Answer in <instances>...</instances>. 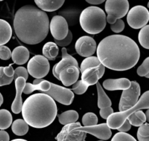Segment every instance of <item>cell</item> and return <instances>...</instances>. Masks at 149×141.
<instances>
[{
	"mask_svg": "<svg viewBox=\"0 0 149 141\" xmlns=\"http://www.w3.org/2000/svg\"><path fill=\"white\" fill-rule=\"evenodd\" d=\"M97 57L105 67L116 71H125L136 65L140 49L136 42L125 35H110L99 43Z\"/></svg>",
	"mask_w": 149,
	"mask_h": 141,
	"instance_id": "6da1fadb",
	"label": "cell"
},
{
	"mask_svg": "<svg viewBox=\"0 0 149 141\" xmlns=\"http://www.w3.org/2000/svg\"><path fill=\"white\" fill-rule=\"evenodd\" d=\"M49 20L43 10L33 5H25L15 13L13 20L16 36L23 43L36 45L47 36Z\"/></svg>",
	"mask_w": 149,
	"mask_h": 141,
	"instance_id": "7a4b0ae2",
	"label": "cell"
},
{
	"mask_svg": "<svg viewBox=\"0 0 149 141\" xmlns=\"http://www.w3.org/2000/svg\"><path fill=\"white\" fill-rule=\"evenodd\" d=\"M23 120L33 128H45L56 118L58 108L55 100L44 93L29 97L22 105Z\"/></svg>",
	"mask_w": 149,
	"mask_h": 141,
	"instance_id": "3957f363",
	"label": "cell"
},
{
	"mask_svg": "<svg viewBox=\"0 0 149 141\" xmlns=\"http://www.w3.org/2000/svg\"><path fill=\"white\" fill-rule=\"evenodd\" d=\"M79 23L83 30L87 33L90 35L100 33L106 27V13L98 7H88L80 14Z\"/></svg>",
	"mask_w": 149,
	"mask_h": 141,
	"instance_id": "277c9868",
	"label": "cell"
},
{
	"mask_svg": "<svg viewBox=\"0 0 149 141\" xmlns=\"http://www.w3.org/2000/svg\"><path fill=\"white\" fill-rule=\"evenodd\" d=\"M149 108V92L147 91L141 96V99L138 101L133 107L124 111L113 113L107 118L108 127L112 130H117L127 119L128 117L138 110L148 109Z\"/></svg>",
	"mask_w": 149,
	"mask_h": 141,
	"instance_id": "5b68a950",
	"label": "cell"
},
{
	"mask_svg": "<svg viewBox=\"0 0 149 141\" xmlns=\"http://www.w3.org/2000/svg\"><path fill=\"white\" fill-rule=\"evenodd\" d=\"M129 7L128 0H106L105 4L106 12L108 14L106 21L112 24L117 19L125 17L129 11Z\"/></svg>",
	"mask_w": 149,
	"mask_h": 141,
	"instance_id": "8992f818",
	"label": "cell"
},
{
	"mask_svg": "<svg viewBox=\"0 0 149 141\" xmlns=\"http://www.w3.org/2000/svg\"><path fill=\"white\" fill-rule=\"evenodd\" d=\"M141 95V87L138 82L132 81L130 86L122 92L119 104V111H124L133 107L138 102Z\"/></svg>",
	"mask_w": 149,
	"mask_h": 141,
	"instance_id": "52a82bcc",
	"label": "cell"
},
{
	"mask_svg": "<svg viewBox=\"0 0 149 141\" xmlns=\"http://www.w3.org/2000/svg\"><path fill=\"white\" fill-rule=\"evenodd\" d=\"M28 73L36 79L42 78L49 71V63L44 56L36 55L32 57L28 63Z\"/></svg>",
	"mask_w": 149,
	"mask_h": 141,
	"instance_id": "ba28073f",
	"label": "cell"
},
{
	"mask_svg": "<svg viewBox=\"0 0 149 141\" xmlns=\"http://www.w3.org/2000/svg\"><path fill=\"white\" fill-rule=\"evenodd\" d=\"M127 23L130 27L138 29L147 25L149 20L148 10L141 5L135 6L128 11Z\"/></svg>",
	"mask_w": 149,
	"mask_h": 141,
	"instance_id": "9c48e42d",
	"label": "cell"
},
{
	"mask_svg": "<svg viewBox=\"0 0 149 141\" xmlns=\"http://www.w3.org/2000/svg\"><path fill=\"white\" fill-rule=\"evenodd\" d=\"M81 127L79 122H74L66 124L58 133L55 139L57 141H83L85 140L87 133L77 130V128Z\"/></svg>",
	"mask_w": 149,
	"mask_h": 141,
	"instance_id": "30bf717a",
	"label": "cell"
},
{
	"mask_svg": "<svg viewBox=\"0 0 149 141\" xmlns=\"http://www.w3.org/2000/svg\"><path fill=\"white\" fill-rule=\"evenodd\" d=\"M49 28L54 39L61 40L68 35V25L66 20L61 16H55L52 18Z\"/></svg>",
	"mask_w": 149,
	"mask_h": 141,
	"instance_id": "8fae6325",
	"label": "cell"
},
{
	"mask_svg": "<svg viewBox=\"0 0 149 141\" xmlns=\"http://www.w3.org/2000/svg\"><path fill=\"white\" fill-rule=\"evenodd\" d=\"M97 48L96 42L93 37L83 36L79 38L75 44V49L81 56L89 57L95 54Z\"/></svg>",
	"mask_w": 149,
	"mask_h": 141,
	"instance_id": "7c38bea8",
	"label": "cell"
},
{
	"mask_svg": "<svg viewBox=\"0 0 149 141\" xmlns=\"http://www.w3.org/2000/svg\"><path fill=\"white\" fill-rule=\"evenodd\" d=\"M77 130L84 132L85 133H89L97 138L102 140H107L111 137V130L108 127L106 123H103L100 124H96L89 127H79L77 128Z\"/></svg>",
	"mask_w": 149,
	"mask_h": 141,
	"instance_id": "4fadbf2b",
	"label": "cell"
},
{
	"mask_svg": "<svg viewBox=\"0 0 149 141\" xmlns=\"http://www.w3.org/2000/svg\"><path fill=\"white\" fill-rule=\"evenodd\" d=\"M104 73L105 67L102 64L97 67H90L81 73V80L88 86H93L103 77Z\"/></svg>",
	"mask_w": 149,
	"mask_h": 141,
	"instance_id": "5bb4252c",
	"label": "cell"
},
{
	"mask_svg": "<svg viewBox=\"0 0 149 141\" xmlns=\"http://www.w3.org/2000/svg\"><path fill=\"white\" fill-rule=\"evenodd\" d=\"M80 70L79 67L75 66H68L61 70L59 74V80L65 86H69L74 84L79 78Z\"/></svg>",
	"mask_w": 149,
	"mask_h": 141,
	"instance_id": "9a60e30c",
	"label": "cell"
},
{
	"mask_svg": "<svg viewBox=\"0 0 149 141\" xmlns=\"http://www.w3.org/2000/svg\"><path fill=\"white\" fill-rule=\"evenodd\" d=\"M26 80L22 77H19L15 80V85L16 89V95L14 101L12 104L11 109L12 111L15 114H18L21 112L22 105H23V100H22V93L23 89L26 85Z\"/></svg>",
	"mask_w": 149,
	"mask_h": 141,
	"instance_id": "2e32d148",
	"label": "cell"
},
{
	"mask_svg": "<svg viewBox=\"0 0 149 141\" xmlns=\"http://www.w3.org/2000/svg\"><path fill=\"white\" fill-rule=\"evenodd\" d=\"M62 60H61L59 63L55 64L53 67V69H52L53 75L55 76L58 80H59L60 73H61V70L63 68H65V67L71 65L79 67V64L77 59L68 54L66 48H62Z\"/></svg>",
	"mask_w": 149,
	"mask_h": 141,
	"instance_id": "e0dca14e",
	"label": "cell"
},
{
	"mask_svg": "<svg viewBox=\"0 0 149 141\" xmlns=\"http://www.w3.org/2000/svg\"><path fill=\"white\" fill-rule=\"evenodd\" d=\"M131 81L127 78L107 79L103 82V87L108 91L125 90L130 86Z\"/></svg>",
	"mask_w": 149,
	"mask_h": 141,
	"instance_id": "ac0fdd59",
	"label": "cell"
},
{
	"mask_svg": "<svg viewBox=\"0 0 149 141\" xmlns=\"http://www.w3.org/2000/svg\"><path fill=\"white\" fill-rule=\"evenodd\" d=\"M29 51L26 47L18 46L16 47L11 54V57L15 64L22 65L27 62L29 59Z\"/></svg>",
	"mask_w": 149,
	"mask_h": 141,
	"instance_id": "d6986e66",
	"label": "cell"
},
{
	"mask_svg": "<svg viewBox=\"0 0 149 141\" xmlns=\"http://www.w3.org/2000/svg\"><path fill=\"white\" fill-rule=\"evenodd\" d=\"M34 1L40 10L45 12H53L61 8L65 0H34Z\"/></svg>",
	"mask_w": 149,
	"mask_h": 141,
	"instance_id": "ffe728a7",
	"label": "cell"
},
{
	"mask_svg": "<svg viewBox=\"0 0 149 141\" xmlns=\"http://www.w3.org/2000/svg\"><path fill=\"white\" fill-rule=\"evenodd\" d=\"M11 26L10 23L3 19H0V45L7 43L12 37Z\"/></svg>",
	"mask_w": 149,
	"mask_h": 141,
	"instance_id": "44dd1931",
	"label": "cell"
},
{
	"mask_svg": "<svg viewBox=\"0 0 149 141\" xmlns=\"http://www.w3.org/2000/svg\"><path fill=\"white\" fill-rule=\"evenodd\" d=\"M59 48L53 42H48L43 46L42 54L44 56L49 60H54L58 56Z\"/></svg>",
	"mask_w": 149,
	"mask_h": 141,
	"instance_id": "7402d4cb",
	"label": "cell"
},
{
	"mask_svg": "<svg viewBox=\"0 0 149 141\" xmlns=\"http://www.w3.org/2000/svg\"><path fill=\"white\" fill-rule=\"evenodd\" d=\"M96 86H97V95H98L97 107L100 109V108L111 106V101L110 98L105 93L104 90L103 89V87H102L101 85H100V83L98 81L96 83Z\"/></svg>",
	"mask_w": 149,
	"mask_h": 141,
	"instance_id": "603a6c76",
	"label": "cell"
},
{
	"mask_svg": "<svg viewBox=\"0 0 149 141\" xmlns=\"http://www.w3.org/2000/svg\"><path fill=\"white\" fill-rule=\"evenodd\" d=\"M59 122L63 125L77 122L79 118V114L76 111H67L58 116Z\"/></svg>",
	"mask_w": 149,
	"mask_h": 141,
	"instance_id": "cb8c5ba5",
	"label": "cell"
},
{
	"mask_svg": "<svg viewBox=\"0 0 149 141\" xmlns=\"http://www.w3.org/2000/svg\"><path fill=\"white\" fill-rule=\"evenodd\" d=\"M12 131L17 136L25 135L29 131V124L23 119H17L12 123Z\"/></svg>",
	"mask_w": 149,
	"mask_h": 141,
	"instance_id": "d4e9b609",
	"label": "cell"
},
{
	"mask_svg": "<svg viewBox=\"0 0 149 141\" xmlns=\"http://www.w3.org/2000/svg\"><path fill=\"white\" fill-rule=\"evenodd\" d=\"M127 120L129 121L130 124L134 127H140L147 121L145 114L142 112L141 110H138V111L132 113L128 117Z\"/></svg>",
	"mask_w": 149,
	"mask_h": 141,
	"instance_id": "484cf974",
	"label": "cell"
},
{
	"mask_svg": "<svg viewBox=\"0 0 149 141\" xmlns=\"http://www.w3.org/2000/svg\"><path fill=\"white\" fill-rule=\"evenodd\" d=\"M13 123V116L10 111L5 109L0 110V130L9 128Z\"/></svg>",
	"mask_w": 149,
	"mask_h": 141,
	"instance_id": "4316f807",
	"label": "cell"
},
{
	"mask_svg": "<svg viewBox=\"0 0 149 141\" xmlns=\"http://www.w3.org/2000/svg\"><path fill=\"white\" fill-rule=\"evenodd\" d=\"M101 63L98 60L97 57L92 56H91L86 57V59L83 60V61L81 64V66H80V73H82L84 70H85L87 68H90V67H97Z\"/></svg>",
	"mask_w": 149,
	"mask_h": 141,
	"instance_id": "83f0119b",
	"label": "cell"
},
{
	"mask_svg": "<svg viewBox=\"0 0 149 141\" xmlns=\"http://www.w3.org/2000/svg\"><path fill=\"white\" fill-rule=\"evenodd\" d=\"M148 33H149V26L146 25L145 26L141 28L138 35V39L141 45L146 49H149V42H148Z\"/></svg>",
	"mask_w": 149,
	"mask_h": 141,
	"instance_id": "f1b7e54d",
	"label": "cell"
},
{
	"mask_svg": "<svg viewBox=\"0 0 149 141\" xmlns=\"http://www.w3.org/2000/svg\"><path fill=\"white\" fill-rule=\"evenodd\" d=\"M61 16H63L66 20L68 25L73 26L78 21L79 13L78 12H75L74 10H66V11L61 12Z\"/></svg>",
	"mask_w": 149,
	"mask_h": 141,
	"instance_id": "f546056e",
	"label": "cell"
},
{
	"mask_svg": "<svg viewBox=\"0 0 149 141\" xmlns=\"http://www.w3.org/2000/svg\"><path fill=\"white\" fill-rule=\"evenodd\" d=\"M137 136L139 141H149V124L148 123H144L140 126Z\"/></svg>",
	"mask_w": 149,
	"mask_h": 141,
	"instance_id": "4dcf8cb0",
	"label": "cell"
},
{
	"mask_svg": "<svg viewBox=\"0 0 149 141\" xmlns=\"http://www.w3.org/2000/svg\"><path fill=\"white\" fill-rule=\"evenodd\" d=\"M98 122L97 116L93 113H87L82 117V124L84 127L96 125Z\"/></svg>",
	"mask_w": 149,
	"mask_h": 141,
	"instance_id": "1f68e13d",
	"label": "cell"
},
{
	"mask_svg": "<svg viewBox=\"0 0 149 141\" xmlns=\"http://www.w3.org/2000/svg\"><path fill=\"white\" fill-rule=\"evenodd\" d=\"M89 86L84 83L82 80H77L72 86V92L77 94H83L87 92Z\"/></svg>",
	"mask_w": 149,
	"mask_h": 141,
	"instance_id": "d6a6232c",
	"label": "cell"
},
{
	"mask_svg": "<svg viewBox=\"0 0 149 141\" xmlns=\"http://www.w3.org/2000/svg\"><path fill=\"white\" fill-rule=\"evenodd\" d=\"M137 73L139 76L149 78V58L146 59L141 66L137 70Z\"/></svg>",
	"mask_w": 149,
	"mask_h": 141,
	"instance_id": "836d02e7",
	"label": "cell"
},
{
	"mask_svg": "<svg viewBox=\"0 0 149 141\" xmlns=\"http://www.w3.org/2000/svg\"><path fill=\"white\" fill-rule=\"evenodd\" d=\"M111 141H137L136 139L132 137L131 135L127 134L126 133H119L115 134L112 138Z\"/></svg>",
	"mask_w": 149,
	"mask_h": 141,
	"instance_id": "e575fe53",
	"label": "cell"
},
{
	"mask_svg": "<svg viewBox=\"0 0 149 141\" xmlns=\"http://www.w3.org/2000/svg\"><path fill=\"white\" fill-rule=\"evenodd\" d=\"M72 39H73L72 32H71L70 30H68V35H66V37H65L64 39H61V40H57V39H55V43L57 45H58V46L65 47V46H67V45H68L70 43H71V41H72Z\"/></svg>",
	"mask_w": 149,
	"mask_h": 141,
	"instance_id": "d590c367",
	"label": "cell"
},
{
	"mask_svg": "<svg viewBox=\"0 0 149 141\" xmlns=\"http://www.w3.org/2000/svg\"><path fill=\"white\" fill-rule=\"evenodd\" d=\"M19 77H22L24 79L27 80L29 78V73H28L27 70L23 67H18L14 70V79L17 78Z\"/></svg>",
	"mask_w": 149,
	"mask_h": 141,
	"instance_id": "8d00e7d4",
	"label": "cell"
},
{
	"mask_svg": "<svg viewBox=\"0 0 149 141\" xmlns=\"http://www.w3.org/2000/svg\"><path fill=\"white\" fill-rule=\"evenodd\" d=\"M111 29L116 33L122 32L125 29V22L121 19H117L113 23L111 24Z\"/></svg>",
	"mask_w": 149,
	"mask_h": 141,
	"instance_id": "74e56055",
	"label": "cell"
},
{
	"mask_svg": "<svg viewBox=\"0 0 149 141\" xmlns=\"http://www.w3.org/2000/svg\"><path fill=\"white\" fill-rule=\"evenodd\" d=\"M13 78L6 75L3 71V67H0V86L10 84L13 82Z\"/></svg>",
	"mask_w": 149,
	"mask_h": 141,
	"instance_id": "f35d334b",
	"label": "cell"
},
{
	"mask_svg": "<svg viewBox=\"0 0 149 141\" xmlns=\"http://www.w3.org/2000/svg\"><path fill=\"white\" fill-rule=\"evenodd\" d=\"M11 51L4 45H0V59L2 60H8L11 58Z\"/></svg>",
	"mask_w": 149,
	"mask_h": 141,
	"instance_id": "ab89813d",
	"label": "cell"
},
{
	"mask_svg": "<svg viewBox=\"0 0 149 141\" xmlns=\"http://www.w3.org/2000/svg\"><path fill=\"white\" fill-rule=\"evenodd\" d=\"M113 113V110L111 107H106V108H100V115L103 119H107L108 117Z\"/></svg>",
	"mask_w": 149,
	"mask_h": 141,
	"instance_id": "60d3db41",
	"label": "cell"
},
{
	"mask_svg": "<svg viewBox=\"0 0 149 141\" xmlns=\"http://www.w3.org/2000/svg\"><path fill=\"white\" fill-rule=\"evenodd\" d=\"M131 129V124H130L129 121L127 119L125 121V122L122 124V125L121 127H119L117 129L118 131L122 132V133H127V131H129Z\"/></svg>",
	"mask_w": 149,
	"mask_h": 141,
	"instance_id": "b9f144b4",
	"label": "cell"
},
{
	"mask_svg": "<svg viewBox=\"0 0 149 141\" xmlns=\"http://www.w3.org/2000/svg\"><path fill=\"white\" fill-rule=\"evenodd\" d=\"M3 71H4V74L8 77L13 78V76H14V70L13 68V64H10L7 67H3Z\"/></svg>",
	"mask_w": 149,
	"mask_h": 141,
	"instance_id": "7bdbcfd3",
	"label": "cell"
},
{
	"mask_svg": "<svg viewBox=\"0 0 149 141\" xmlns=\"http://www.w3.org/2000/svg\"><path fill=\"white\" fill-rule=\"evenodd\" d=\"M0 141H10L9 134L4 130H0Z\"/></svg>",
	"mask_w": 149,
	"mask_h": 141,
	"instance_id": "ee69618b",
	"label": "cell"
},
{
	"mask_svg": "<svg viewBox=\"0 0 149 141\" xmlns=\"http://www.w3.org/2000/svg\"><path fill=\"white\" fill-rule=\"evenodd\" d=\"M87 2H88L89 4H94V5H96V4H102L103 2H104L106 0H85Z\"/></svg>",
	"mask_w": 149,
	"mask_h": 141,
	"instance_id": "f6af8a7d",
	"label": "cell"
},
{
	"mask_svg": "<svg viewBox=\"0 0 149 141\" xmlns=\"http://www.w3.org/2000/svg\"><path fill=\"white\" fill-rule=\"evenodd\" d=\"M3 103V97L2 95H1V94L0 93V107H1V105H2Z\"/></svg>",
	"mask_w": 149,
	"mask_h": 141,
	"instance_id": "bcb514c9",
	"label": "cell"
},
{
	"mask_svg": "<svg viewBox=\"0 0 149 141\" xmlns=\"http://www.w3.org/2000/svg\"><path fill=\"white\" fill-rule=\"evenodd\" d=\"M11 141H28V140H24V139H15V140H13Z\"/></svg>",
	"mask_w": 149,
	"mask_h": 141,
	"instance_id": "7dc6e473",
	"label": "cell"
},
{
	"mask_svg": "<svg viewBox=\"0 0 149 141\" xmlns=\"http://www.w3.org/2000/svg\"><path fill=\"white\" fill-rule=\"evenodd\" d=\"M146 115H145L146 117V120H148V114H149L148 110H147V111H146Z\"/></svg>",
	"mask_w": 149,
	"mask_h": 141,
	"instance_id": "c3c4849f",
	"label": "cell"
},
{
	"mask_svg": "<svg viewBox=\"0 0 149 141\" xmlns=\"http://www.w3.org/2000/svg\"><path fill=\"white\" fill-rule=\"evenodd\" d=\"M3 1V0H0V1Z\"/></svg>",
	"mask_w": 149,
	"mask_h": 141,
	"instance_id": "681fc988",
	"label": "cell"
},
{
	"mask_svg": "<svg viewBox=\"0 0 149 141\" xmlns=\"http://www.w3.org/2000/svg\"><path fill=\"white\" fill-rule=\"evenodd\" d=\"M100 141H103V140H100Z\"/></svg>",
	"mask_w": 149,
	"mask_h": 141,
	"instance_id": "f907efd6",
	"label": "cell"
},
{
	"mask_svg": "<svg viewBox=\"0 0 149 141\" xmlns=\"http://www.w3.org/2000/svg\"><path fill=\"white\" fill-rule=\"evenodd\" d=\"M83 141H85V140H83Z\"/></svg>",
	"mask_w": 149,
	"mask_h": 141,
	"instance_id": "816d5d0a",
	"label": "cell"
}]
</instances>
